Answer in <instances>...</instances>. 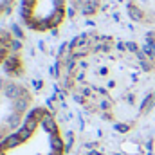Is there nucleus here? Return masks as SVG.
Wrapping results in <instances>:
<instances>
[{
	"label": "nucleus",
	"mask_w": 155,
	"mask_h": 155,
	"mask_svg": "<svg viewBox=\"0 0 155 155\" xmlns=\"http://www.w3.org/2000/svg\"><path fill=\"white\" fill-rule=\"evenodd\" d=\"M16 5V0H0V20L5 18Z\"/></svg>",
	"instance_id": "nucleus-9"
},
{
	"label": "nucleus",
	"mask_w": 155,
	"mask_h": 155,
	"mask_svg": "<svg viewBox=\"0 0 155 155\" xmlns=\"http://www.w3.org/2000/svg\"><path fill=\"white\" fill-rule=\"evenodd\" d=\"M67 141L56 116L35 107L24 124L0 141V155H65Z\"/></svg>",
	"instance_id": "nucleus-2"
},
{
	"label": "nucleus",
	"mask_w": 155,
	"mask_h": 155,
	"mask_svg": "<svg viewBox=\"0 0 155 155\" xmlns=\"http://www.w3.org/2000/svg\"><path fill=\"white\" fill-rule=\"evenodd\" d=\"M128 16L144 27H155V0H123Z\"/></svg>",
	"instance_id": "nucleus-5"
},
{
	"label": "nucleus",
	"mask_w": 155,
	"mask_h": 155,
	"mask_svg": "<svg viewBox=\"0 0 155 155\" xmlns=\"http://www.w3.org/2000/svg\"><path fill=\"white\" fill-rule=\"evenodd\" d=\"M78 155H124L117 150H112V148H105V146H88V148H83Z\"/></svg>",
	"instance_id": "nucleus-8"
},
{
	"label": "nucleus",
	"mask_w": 155,
	"mask_h": 155,
	"mask_svg": "<svg viewBox=\"0 0 155 155\" xmlns=\"http://www.w3.org/2000/svg\"><path fill=\"white\" fill-rule=\"evenodd\" d=\"M69 7V0H20V20L31 33H52L65 24Z\"/></svg>",
	"instance_id": "nucleus-4"
},
{
	"label": "nucleus",
	"mask_w": 155,
	"mask_h": 155,
	"mask_svg": "<svg viewBox=\"0 0 155 155\" xmlns=\"http://www.w3.org/2000/svg\"><path fill=\"white\" fill-rule=\"evenodd\" d=\"M16 51V40L15 36L7 31L0 27V67H4L15 54Z\"/></svg>",
	"instance_id": "nucleus-7"
},
{
	"label": "nucleus",
	"mask_w": 155,
	"mask_h": 155,
	"mask_svg": "<svg viewBox=\"0 0 155 155\" xmlns=\"http://www.w3.org/2000/svg\"><path fill=\"white\" fill-rule=\"evenodd\" d=\"M71 9L83 18H96L114 4V0H69Z\"/></svg>",
	"instance_id": "nucleus-6"
},
{
	"label": "nucleus",
	"mask_w": 155,
	"mask_h": 155,
	"mask_svg": "<svg viewBox=\"0 0 155 155\" xmlns=\"http://www.w3.org/2000/svg\"><path fill=\"white\" fill-rule=\"evenodd\" d=\"M58 79L67 97L110 137H130L153 114L155 56L134 40L78 36L60 54Z\"/></svg>",
	"instance_id": "nucleus-1"
},
{
	"label": "nucleus",
	"mask_w": 155,
	"mask_h": 155,
	"mask_svg": "<svg viewBox=\"0 0 155 155\" xmlns=\"http://www.w3.org/2000/svg\"><path fill=\"white\" fill-rule=\"evenodd\" d=\"M35 108V94L16 78L0 74V141L16 132Z\"/></svg>",
	"instance_id": "nucleus-3"
}]
</instances>
